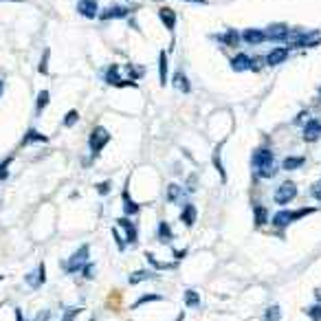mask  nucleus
Segmentation results:
<instances>
[{
	"mask_svg": "<svg viewBox=\"0 0 321 321\" xmlns=\"http://www.w3.org/2000/svg\"><path fill=\"white\" fill-rule=\"evenodd\" d=\"M48 319H51V312H48V310H42V312H38V317H35L33 321H48Z\"/></svg>",
	"mask_w": 321,
	"mask_h": 321,
	"instance_id": "nucleus-46",
	"label": "nucleus"
},
{
	"mask_svg": "<svg viewBox=\"0 0 321 321\" xmlns=\"http://www.w3.org/2000/svg\"><path fill=\"white\" fill-rule=\"evenodd\" d=\"M82 271H84V275H86V277H88V280H90V277H93V273H95V266H93V264H90V262H86V266H84V269H82Z\"/></svg>",
	"mask_w": 321,
	"mask_h": 321,
	"instance_id": "nucleus-44",
	"label": "nucleus"
},
{
	"mask_svg": "<svg viewBox=\"0 0 321 321\" xmlns=\"http://www.w3.org/2000/svg\"><path fill=\"white\" fill-rule=\"evenodd\" d=\"M319 97H321V86H319Z\"/></svg>",
	"mask_w": 321,
	"mask_h": 321,
	"instance_id": "nucleus-57",
	"label": "nucleus"
},
{
	"mask_svg": "<svg viewBox=\"0 0 321 321\" xmlns=\"http://www.w3.org/2000/svg\"><path fill=\"white\" fill-rule=\"evenodd\" d=\"M310 194H312V198H317V201H321V180H317L312 187H310Z\"/></svg>",
	"mask_w": 321,
	"mask_h": 321,
	"instance_id": "nucleus-43",
	"label": "nucleus"
},
{
	"mask_svg": "<svg viewBox=\"0 0 321 321\" xmlns=\"http://www.w3.org/2000/svg\"><path fill=\"white\" fill-rule=\"evenodd\" d=\"M48 59H51V48H44V53H42V59H40V75H48Z\"/></svg>",
	"mask_w": 321,
	"mask_h": 321,
	"instance_id": "nucleus-34",
	"label": "nucleus"
},
{
	"mask_svg": "<svg viewBox=\"0 0 321 321\" xmlns=\"http://www.w3.org/2000/svg\"><path fill=\"white\" fill-rule=\"evenodd\" d=\"M44 282H46V266H44V262H40L38 264V271L27 275V284H29V286H33V288H38Z\"/></svg>",
	"mask_w": 321,
	"mask_h": 321,
	"instance_id": "nucleus-18",
	"label": "nucleus"
},
{
	"mask_svg": "<svg viewBox=\"0 0 321 321\" xmlns=\"http://www.w3.org/2000/svg\"><path fill=\"white\" fill-rule=\"evenodd\" d=\"M271 222H273V227H277V229H286L288 225H293V222H295V211H290V209L277 211V214L271 218Z\"/></svg>",
	"mask_w": 321,
	"mask_h": 321,
	"instance_id": "nucleus-16",
	"label": "nucleus"
},
{
	"mask_svg": "<svg viewBox=\"0 0 321 321\" xmlns=\"http://www.w3.org/2000/svg\"><path fill=\"white\" fill-rule=\"evenodd\" d=\"M183 194H185V189L180 185H176V183H172L167 187V201L169 203H180L183 201Z\"/></svg>",
	"mask_w": 321,
	"mask_h": 321,
	"instance_id": "nucleus-27",
	"label": "nucleus"
},
{
	"mask_svg": "<svg viewBox=\"0 0 321 321\" xmlns=\"http://www.w3.org/2000/svg\"><path fill=\"white\" fill-rule=\"evenodd\" d=\"M295 198H297V185L293 183V180H284V183L275 189V196H273V201L277 205H288V203H293Z\"/></svg>",
	"mask_w": 321,
	"mask_h": 321,
	"instance_id": "nucleus-5",
	"label": "nucleus"
},
{
	"mask_svg": "<svg viewBox=\"0 0 321 321\" xmlns=\"http://www.w3.org/2000/svg\"><path fill=\"white\" fill-rule=\"evenodd\" d=\"M117 225H119V227H123V231H125V242H128V244H135L137 238H139V233H137V225H135V222H132L130 218H119Z\"/></svg>",
	"mask_w": 321,
	"mask_h": 321,
	"instance_id": "nucleus-17",
	"label": "nucleus"
},
{
	"mask_svg": "<svg viewBox=\"0 0 321 321\" xmlns=\"http://www.w3.org/2000/svg\"><path fill=\"white\" fill-rule=\"evenodd\" d=\"M249 53H235V55L229 57V66H231L233 73H246L249 71Z\"/></svg>",
	"mask_w": 321,
	"mask_h": 321,
	"instance_id": "nucleus-15",
	"label": "nucleus"
},
{
	"mask_svg": "<svg viewBox=\"0 0 321 321\" xmlns=\"http://www.w3.org/2000/svg\"><path fill=\"white\" fill-rule=\"evenodd\" d=\"M159 20H161L163 27H165L167 31L174 35V31H176V24H178L176 11H174L172 7H161V9H159Z\"/></svg>",
	"mask_w": 321,
	"mask_h": 321,
	"instance_id": "nucleus-12",
	"label": "nucleus"
},
{
	"mask_svg": "<svg viewBox=\"0 0 321 321\" xmlns=\"http://www.w3.org/2000/svg\"><path fill=\"white\" fill-rule=\"evenodd\" d=\"M77 121H80V112H77V110H69L64 114V125H66V128H73Z\"/></svg>",
	"mask_w": 321,
	"mask_h": 321,
	"instance_id": "nucleus-37",
	"label": "nucleus"
},
{
	"mask_svg": "<svg viewBox=\"0 0 321 321\" xmlns=\"http://www.w3.org/2000/svg\"><path fill=\"white\" fill-rule=\"evenodd\" d=\"M16 321H24V314H22L20 308H16Z\"/></svg>",
	"mask_w": 321,
	"mask_h": 321,
	"instance_id": "nucleus-48",
	"label": "nucleus"
},
{
	"mask_svg": "<svg viewBox=\"0 0 321 321\" xmlns=\"http://www.w3.org/2000/svg\"><path fill=\"white\" fill-rule=\"evenodd\" d=\"M123 211H125V216H137L139 211H141V207H139V203L132 201L128 191H123Z\"/></svg>",
	"mask_w": 321,
	"mask_h": 321,
	"instance_id": "nucleus-24",
	"label": "nucleus"
},
{
	"mask_svg": "<svg viewBox=\"0 0 321 321\" xmlns=\"http://www.w3.org/2000/svg\"><path fill=\"white\" fill-rule=\"evenodd\" d=\"M77 14L86 20H95L99 16V0H77Z\"/></svg>",
	"mask_w": 321,
	"mask_h": 321,
	"instance_id": "nucleus-11",
	"label": "nucleus"
},
{
	"mask_svg": "<svg viewBox=\"0 0 321 321\" xmlns=\"http://www.w3.org/2000/svg\"><path fill=\"white\" fill-rule=\"evenodd\" d=\"M130 16V9L123 7V5H110V7H106L104 11H99V20L101 22H110V20H123V18Z\"/></svg>",
	"mask_w": 321,
	"mask_h": 321,
	"instance_id": "nucleus-7",
	"label": "nucleus"
},
{
	"mask_svg": "<svg viewBox=\"0 0 321 321\" xmlns=\"http://www.w3.org/2000/svg\"><path fill=\"white\" fill-rule=\"evenodd\" d=\"M3 90H5V84H3V80H0V97H3Z\"/></svg>",
	"mask_w": 321,
	"mask_h": 321,
	"instance_id": "nucleus-53",
	"label": "nucleus"
},
{
	"mask_svg": "<svg viewBox=\"0 0 321 321\" xmlns=\"http://www.w3.org/2000/svg\"><path fill=\"white\" fill-rule=\"evenodd\" d=\"M0 308H3V304H0Z\"/></svg>",
	"mask_w": 321,
	"mask_h": 321,
	"instance_id": "nucleus-58",
	"label": "nucleus"
},
{
	"mask_svg": "<svg viewBox=\"0 0 321 321\" xmlns=\"http://www.w3.org/2000/svg\"><path fill=\"white\" fill-rule=\"evenodd\" d=\"M163 297H161V295H143V297L141 299H139L137 301V304H135V308H139V306H143V304H148V301H161Z\"/></svg>",
	"mask_w": 321,
	"mask_h": 321,
	"instance_id": "nucleus-39",
	"label": "nucleus"
},
{
	"mask_svg": "<svg viewBox=\"0 0 321 321\" xmlns=\"http://www.w3.org/2000/svg\"><path fill=\"white\" fill-rule=\"evenodd\" d=\"M194 187H196V176L191 174V176H189V189H194Z\"/></svg>",
	"mask_w": 321,
	"mask_h": 321,
	"instance_id": "nucleus-50",
	"label": "nucleus"
},
{
	"mask_svg": "<svg viewBox=\"0 0 321 321\" xmlns=\"http://www.w3.org/2000/svg\"><path fill=\"white\" fill-rule=\"evenodd\" d=\"M304 163H306L304 156H286L284 163H282V167L286 169V172H293V169H299Z\"/></svg>",
	"mask_w": 321,
	"mask_h": 321,
	"instance_id": "nucleus-25",
	"label": "nucleus"
},
{
	"mask_svg": "<svg viewBox=\"0 0 321 321\" xmlns=\"http://www.w3.org/2000/svg\"><path fill=\"white\" fill-rule=\"evenodd\" d=\"M253 214H255V227H264L266 220H269V211L262 205H258L255 209H253Z\"/></svg>",
	"mask_w": 321,
	"mask_h": 321,
	"instance_id": "nucleus-30",
	"label": "nucleus"
},
{
	"mask_svg": "<svg viewBox=\"0 0 321 321\" xmlns=\"http://www.w3.org/2000/svg\"><path fill=\"white\" fill-rule=\"evenodd\" d=\"M220 150H222V143L214 150V167L218 169V174H220V180H222V183H227V172H225V167H222V156H220Z\"/></svg>",
	"mask_w": 321,
	"mask_h": 321,
	"instance_id": "nucleus-26",
	"label": "nucleus"
},
{
	"mask_svg": "<svg viewBox=\"0 0 321 321\" xmlns=\"http://www.w3.org/2000/svg\"><path fill=\"white\" fill-rule=\"evenodd\" d=\"M183 3H194V5H207L209 0H183Z\"/></svg>",
	"mask_w": 321,
	"mask_h": 321,
	"instance_id": "nucleus-49",
	"label": "nucleus"
},
{
	"mask_svg": "<svg viewBox=\"0 0 321 321\" xmlns=\"http://www.w3.org/2000/svg\"><path fill=\"white\" fill-rule=\"evenodd\" d=\"M48 101H51V93H48V90H40L38 99H35V114H38V117H40V114L46 110Z\"/></svg>",
	"mask_w": 321,
	"mask_h": 321,
	"instance_id": "nucleus-23",
	"label": "nucleus"
},
{
	"mask_svg": "<svg viewBox=\"0 0 321 321\" xmlns=\"http://www.w3.org/2000/svg\"><path fill=\"white\" fill-rule=\"evenodd\" d=\"M143 280H156V273H150V271H137V273L130 275V284H139Z\"/></svg>",
	"mask_w": 321,
	"mask_h": 321,
	"instance_id": "nucleus-32",
	"label": "nucleus"
},
{
	"mask_svg": "<svg viewBox=\"0 0 321 321\" xmlns=\"http://www.w3.org/2000/svg\"><path fill=\"white\" fill-rule=\"evenodd\" d=\"M185 304L189 308L201 306V295H198L196 290H185Z\"/></svg>",
	"mask_w": 321,
	"mask_h": 321,
	"instance_id": "nucleus-33",
	"label": "nucleus"
},
{
	"mask_svg": "<svg viewBox=\"0 0 321 321\" xmlns=\"http://www.w3.org/2000/svg\"><path fill=\"white\" fill-rule=\"evenodd\" d=\"M264 33H266V42H284V40H288L290 24H286V22H271L269 27L264 29Z\"/></svg>",
	"mask_w": 321,
	"mask_h": 321,
	"instance_id": "nucleus-6",
	"label": "nucleus"
},
{
	"mask_svg": "<svg viewBox=\"0 0 321 321\" xmlns=\"http://www.w3.org/2000/svg\"><path fill=\"white\" fill-rule=\"evenodd\" d=\"M88 255H90V246L88 244H82L80 249H77L64 262V271H66V273H77V271H82L84 266H86V262H88Z\"/></svg>",
	"mask_w": 321,
	"mask_h": 321,
	"instance_id": "nucleus-4",
	"label": "nucleus"
},
{
	"mask_svg": "<svg viewBox=\"0 0 321 321\" xmlns=\"http://www.w3.org/2000/svg\"><path fill=\"white\" fill-rule=\"evenodd\" d=\"M125 75H128V80L137 82V80H141V77H145V69L143 66H137V64H125Z\"/></svg>",
	"mask_w": 321,
	"mask_h": 321,
	"instance_id": "nucleus-28",
	"label": "nucleus"
},
{
	"mask_svg": "<svg viewBox=\"0 0 321 321\" xmlns=\"http://www.w3.org/2000/svg\"><path fill=\"white\" fill-rule=\"evenodd\" d=\"M314 297H317V301H319V304H321V286H319L317 290H314Z\"/></svg>",
	"mask_w": 321,
	"mask_h": 321,
	"instance_id": "nucleus-51",
	"label": "nucleus"
},
{
	"mask_svg": "<svg viewBox=\"0 0 321 321\" xmlns=\"http://www.w3.org/2000/svg\"><path fill=\"white\" fill-rule=\"evenodd\" d=\"M112 238L117 240V246H119V251H123V249H125V242L121 240V235H119V231H117V227H112Z\"/></svg>",
	"mask_w": 321,
	"mask_h": 321,
	"instance_id": "nucleus-42",
	"label": "nucleus"
},
{
	"mask_svg": "<svg viewBox=\"0 0 321 321\" xmlns=\"http://www.w3.org/2000/svg\"><path fill=\"white\" fill-rule=\"evenodd\" d=\"M176 321H183V314H178V319Z\"/></svg>",
	"mask_w": 321,
	"mask_h": 321,
	"instance_id": "nucleus-54",
	"label": "nucleus"
},
{
	"mask_svg": "<svg viewBox=\"0 0 321 321\" xmlns=\"http://www.w3.org/2000/svg\"><path fill=\"white\" fill-rule=\"evenodd\" d=\"M211 40H216V42H220L222 46H231L235 48L242 42L240 38V31H235V29H227L225 33H218V35H211Z\"/></svg>",
	"mask_w": 321,
	"mask_h": 321,
	"instance_id": "nucleus-13",
	"label": "nucleus"
},
{
	"mask_svg": "<svg viewBox=\"0 0 321 321\" xmlns=\"http://www.w3.org/2000/svg\"><path fill=\"white\" fill-rule=\"evenodd\" d=\"M321 44V29H312V31H301L295 40L288 42V48H314Z\"/></svg>",
	"mask_w": 321,
	"mask_h": 321,
	"instance_id": "nucleus-2",
	"label": "nucleus"
},
{
	"mask_svg": "<svg viewBox=\"0 0 321 321\" xmlns=\"http://www.w3.org/2000/svg\"><path fill=\"white\" fill-rule=\"evenodd\" d=\"M145 258H148V262L152 264L154 269H174V266H176L174 262H172V264H167V262H159V260L154 258V253H145Z\"/></svg>",
	"mask_w": 321,
	"mask_h": 321,
	"instance_id": "nucleus-35",
	"label": "nucleus"
},
{
	"mask_svg": "<svg viewBox=\"0 0 321 321\" xmlns=\"http://www.w3.org/2000/svg\"><path fill=\"white\" fill-rule=\"evenodd\" d=\"M108 189H110V183H99V185H97V191H99L101 196H106Z\"/></svg>",
	"mask_w": 321,
	"mask_h": 321,
	"instance_id": "nucleus-45",
	"label": "nucleus"
},
{
	"mask_svg": "<svg viewBox=\"0 0 321 321\" xmlns=\"http://www.w3.org/2000/svg\"><path fill=\"white\" fill-rule=\"evenodd\" d=\"M240 38L244 44H249V46H260V44H264L266 42V33H264V29H244V31H240Z\"/></svg>",
	"mask_w": 321,
	"mask_h": 321,
	"instance_id": "nucleus-10",
	"label": "nucleus"
},
{
	"mask_svg": "<svg viewBox=\"0 0 321 321\" xmlns=\"http://www.w3.org/2000/svg\"><path fill=\"white\" fill-rule=\"evenodd\" d=\"M172 86H174V90H178V93H183V95L191 93V82H189V77H187V73L183 69L172 75Z\"/></svg>",
	"mask_w": 321,
	"mask_h": 321,
	"instance_id": "nucleus-14",
	"label": "nucleus"
},
{
	"mask_svg": "<svg viewBox=\"0 0 321 321\" xmlns=\"http://www.w3.org/2000/svg\"><path fill=\"white\" fill-rule=\"evenodd\" d=\"M308 314H310L312 321H321V304H314L312 308H308Z\"/></svg>",
	"mask_w": 321,
	"mask_h": 321,
	"instance_id": "nucleus-41",
	"label": "nucleus"
},
{
	"mask_svg": "<svg viewBox=\"0 0 321 321\" xmlns=\"http://www.w3.org/2000/svg\"><path fill=\"white\" fill-rule=\"evenodd\" d=\"M264 66H266L264 55H251V57H249V71H253V73H262Z\"/></svg>",
	"mask_w": 321,
	"mask_h": 321,
	"instance_id": "nucleus-31",
	"label": "nucleus"
},
{
	"mask_svg": "<svg viewBox=\"0 0 321 321\" xmlns=\"http://www.w3.org/2000/svg\"><path fill=\"white\" fill-rule=\"evenodd\" d=\"M251 167L255 169V174L260 178H273L277 174V163H275L273 150L266 148V145L255 148L251 154Z\"/></svg>",
	"mask_w": 321,
	"mask_h": 321,
	"instance_id": "nucleus-1",
	"label": "nucleus"
},
{
	"mask_svg": "<svg viewBox=\"0 0 321 321\" xmlns=\"http://www.w3.org/2000/svg\"><path fill=\"white\" fill-rule=\"evenodd\" d=\"M104 82L108 86H114V88L119 86V82H121V66L119 64H110L104 71Z\"/></svg>",
	"mask_w": 321,
	"mask_h": 321,
	"instance_id": "nucleus-19",
	"label": "nucleus"
},
{
	"mask_svg": "<svg viewBox=\"0 0 321 321\" xmlns=\"http://www.w3.org/2000/svg\"><path fill=\"white\" fill-rule=\"evenodd\" d=\"M159 240L161 242H172L174 240V233H172L169 222H159Z\"/></svg>",
	"mask_w": 321,
	"mask_h": 321,
	"instance_id": "nucleus-29",
	"label": "nucleus"
},
{
	"mask_svg": "<svg viewBox=\"0 0 321 321\" xmlns=\"http://www.w3.org/2000/svg\"><path fill=\"white\" fill-rule=\"evenodd\" d=\"M301 137H304L306 143H314L321 139V119H308L304 123V130H301Z\"/></svg>",
	"mask_w": 321,
	"mask_h": 321,
	"instance_id": "nucleus-9",
	"label": "nucleus"
},
{
	"mask_svg": "<svg viewBox=\"0 0 321 321\" xmlns=\"http://www.w3.org/2000/svg\"><path fill=\"white\" fill-rule=\"evenodd\" d=\"M0 3H27V0H0Z\"/></svg>",
	"mask_w": 321,
	"mask_h": 321,
	"instance_id": "nucleus-52",
	"label": "nucleus"
},
{
	"mask_svg": "<svg viewBox=\"0 0 321 321\" xmlns=\"http://www.w3.org/2000/svg\"><path fill=\"white\" fill-rule=\"evenodd\" d=\"M169 80V64H167V53L159 51V84L165 88V84Z\"/></svg>",
	"mask_w": 321,
	"mask_h": 321,
	"instance_id": "nucleus-20",
	"label": "nucleus"
},
{
	"mask_svg": "<svg viewBox=\"0 0 321 321\" xmlns=\"http://www.w3.org/2000/svg\"><path fill=\"white\" fill-rule=\"evenodd\" d=\"M14 163V156H7L5 161H0V180H7L9 178V165Z\"/></svg>",
	"mask_w": 321,
	"mask_h": 321,
	"instance_id": "nucleus-36",
	"label": "nucleus"
},
{
	"mask_svg": "<svg viewBox=\"0 0 321 321\" xmlns=\"http://www.w3.org/2000/svg\"><path fill=\"white\" fill-rule=\"evenodd\" d=\"M280 306H271L269 310H266V317H264V321H280Z\"/></svg>",
	"mask_w": 321,
	"mask_h": 321,
	"instance_id": "nucleus-38",
	"label": "nucleus"
},
{
	"mask_svg": "<svg viewBox=\"0 0 321 321\" xmlns=\"http://www.w3.org/2000/svg\"><path fill=\"white\" fill-rule=\"evenodd\" d=\"M31 143H48V137L46 135H42V132H38L35 128H29L27 130V135L22 137V148L24 145H31Z\"/></svg>",
	"mask_w": 321,
	"mask_h": 321,
	"instance_id": "nucleus-22",
	"label": "nucleus"
},
{
	"mask_svg": "<svg viewBox=\"0 0 321 321\" xmlns=\"http://www.w3.org/2000/svg\"><path fill=\"white\" fill-rule=\"evenodd\" d=\"M108 143H110V132H108L104 125H95L90 137H88V148H90V152H93V156L99 154Z\"/></svg>",
	"mask_w": 321,
	"mask_h": 321,
	"instance_id": "nucleus-3",
	"label": "nucleus"
},
{
	"mask_svg": "<svg viewBox=\"0 0 321 321\" xmlns=\"http://www.w3.org/2000/svg\"><path fill=\"white\" fill-rule=\"evenodd\" d=\"M196 216H198V209L194 207L191 203L183 205V211H180V222H183L185 227H194V222H196Z\"/></svg>",
	"mask_w": 321,
	"mask_h": 321,
	"instance_id": "nucleus-21",
	"label": "nucleus"
},
{
	"mask_svg": "<svg viewBox=\"0 0 321 321\" xmlns=\"http://www.w3.org/2000/svg\"><path fill=\"white\" fill-rule=\"evenodd\" d=\"M154 3H165V0H154Z\"/></svg>",
	"mask_w": 321,
	"mask_h": 321,
	"instance_id": "nucleus-55",
	"label": "nucleus"
},
{
	"mask_svg": "<svg viewBox=\"0 0 321 321\" xmlns=\"http://www.w3.org/2000/svg\"><path fill=\"white\" fill-rule=\"evenodd\" d=\"M125 3H135V0H125Z\"/></svg>",
	"mask_w": 321,
	"mask_h": 321,
	"instance_id": "nucleus-56",
	"label": "nucleus"
},
{
	"mask_svg": "<svg viewBox=\"0 0 321 321\" xmlns=\"http://www.w3.org/2000/svg\"><path fill=\"white\" fill-rule=\"evenodd\" d=\"M304 119H308V110H301L297 117H295V125H299V123H304Z\"/></svg>",
	"mask_w": 321,
	"mask_h": 321,
	"instance_id": "nucleus-47",
	"label": "nucleus"
},
{
	"mask_svg": "<svg viewBox=\"0 0 321 321\" xmlns=\"http://www.w3.org/2000/svg\"><path fill=\"white\" fill-rule=\"evenodd\" d=\"M82 312V308H69V310L64 312V317H62V321H75V317Z\"/></svg>",
	"mask_w": 321,
	"mask_h": 321,
	"instance_id": "nucleus-40",
	"label": "nucleus"
},
{
	"mask_svg": "<svg viewBox=\"0 0 321 321\" xmlns=\"http://www.w3.org/2000/svg\"><path fill=\"white\" fill-rule=\"evenodd\" d=\"M288 55H290V48L288 46H275V48H271L269 53H264V62H266V66H280V64H284L288 59Z\"/></svg>",
	"mask_w": 321,
	"mask_h": 321,
	"instance_id": "nucleus-8",
	"label": "nucleus"
}]
</instances>
